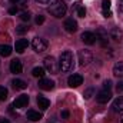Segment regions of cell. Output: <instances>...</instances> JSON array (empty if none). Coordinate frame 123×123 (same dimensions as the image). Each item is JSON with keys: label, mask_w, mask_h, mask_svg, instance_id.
<instances>
[{"label": "cell", "mask_w": 123, "mask_h": 123, "mask_svg": "<svg viewBox=\"0 0 123 123\" xmlns=\"http://www.w3.org/2000/svg\"><path fill=\"white\" fill-rule=\"evenodd\" d=\"M64 29H66V31H69V33H74V31L77 30V23H76V20H73V19H66V22H64Z\"/></svg>", "instance_id": "15"}, {"label": "cell", "mask_w": 123, "mask_h": 123, "mask_svg": "<svg viewBox=\"0 0 123 123\" xmlns=\"http://www.w3.org/2000/svg\"><path fill=\"white\" fill-rule=\"evenodd\" d=\"M109 37L115 42H122L123 40V31L119 27H113L112 30L109 31Z\"/></svg>", "instance_id": "12"}, {"label": "cell", "mask_w": 123, "mask_h": 123, "mask_svg": "<svg viewBox=\"0 0 123 123\" xmlns=\"http://www.w3.org/2000/svg\"><path fill=\"white\" fill-rule=\"evenodd\" d=\"M76 12H77V16H79V17H85V16H86V9H85V6H79V7L76 9Z\"/></svg>", "instance_id": "27"}, {"label": "cell", "mask_w": 123, "mask_h": 123, "mask_svg": "<svg viewBox=\"0 0 123 123\" xmlns=\"http://www.w3.org/2000/svg\"><path fill=\"white\" fill-rule=\"evenodd\" d=\"M39 4H49L50 3V0H36Z\"/></svg>", "instance_id": "35"}, {"label": "cell", "mask_w": 123, "mask_h": 123, "mask_svg": "<svg viewBox=\"0 0 123 123\" xmlns=\"http://www.w3.org/2000/svg\"><path fill=\"white\" fill-rule=\"evenodd\" d=\"M37 106L42 109V110H46V109H49V106H50V100L49 99H46V97H43V96H37Z\"/></svg>", "instance_id": "17"}, {"label": "cell", "mask_w": 123, "mask_h": 123, "mask_svg": "<svg viewBox=\"0 0 123 123\" xmlns=\"http://www.w3.org/2000/svg\"><path fill=\"white\" fill-rule=\"evenodd\" d=\"M27 4H29V1H27V0H20V1L17 3V7H20V9H26V7H27Z\"/></svg>", "instance_id": "29"}, {"label": "cell", "mask_w": 123, "mask_h": 123, "mask_svg": "<svg viewBox=\"0 0 123 123\" xmlns=\"http://www.w3.org/2000/svg\"><path fill=\"white\" fill-rule=\"evenodd\" d=\"M120 10H122V12H123V4H122V6H120Z\"/></svg>", "instance_id": "39"}, {"label": "cell", "mask_w": 123, "mask_h": 123, "mask_svg": "<svg viewBox=\"0 0 123 123\" xmlns=\"http://www.w3.org/2000/svg\"><path fill=\"white\" fill-rule=\"evenodd\" d=\"M0 123H10V120L6 117H0Z\"/></svg>", "instance_id": "36"}, {"label": "cell", "mask_w": 123, "mask_h": 123, "mask_svg": "<svg viewBox=\"0 0 123 123\" xmlns=\"http://www.w3.org/2000/svg\"><path fill=\"white\" fill-rule=\"evenodd\" d=\"M82 42L85 44H94L96 43V36L92 31H83L82 33Z\"/></svg>", "instance_id": "11"}, {"label": "cell", "mask_w": 123, "mask_h": 123, "mask_svg": "<svg viewBox=\"0 0 123 123\" xmlns=\"http://www.w3.org/2000/svg\"><path fill=\"white\" fill-rule=\"evenodd\" d=\"M7 94H9L7 89L4 86H0V102H4L7 99Z\"/></svg>", "instance_id": "24"}, {"label": "cell", "mask_w": 123, "mask_h": 123, "mask_svg": "<svg viewBox=\"0 0 123 123\" xmlns=\"http://www.w3.org/2000/svg\"><path fill=\"white\" fill-rule=\"evenodd\" d=\"M43 23H44V16L39 14V16L36 17V25H43Z\"/></svg>", "instance_id": "30"}, {"label": "cell", "mask_w": 123, "mask_h": 123, "mask_svg": "<svg viewBox=\"0 0 123 123\" xmlns=\"http://www.w3.org/2000/svg\"><path fill=\"white\" fill-rule=\"evenodd\" d=\"M44 72H46L44 67H34V69L31 70V74H33L34 77H40V79H42V77H44Z\"/></svg>", "instance_id": "23"}, {"label": "cell", "mask_w": 123, "mask_h": 123, "mask_svg": "<svg viewBox=\"0 0 123 123\" xmlns=\"http://www.w3.org/2000/svg\"><path fill=\"white\" fill-rule=\"evenodd\" d=\"M49 12H50L55 17L60 19V17H63V16L66 14V12H67V6H66V3H64L63 0H55V1L50 4Z\"/></svg>", "instance_id": "2"}, {"label": "cell", "mask_w": 123, "mask_h": 123, "mask_svg": "<svg viewBox=\"0 0 123 123\" xmlns=\"http://www.w3.org/2000/svg\"><path fill=\"white\" fill-rule=\"evenodd\" d=\"M116 90H117V93L123 92V82H119V83L116 85Z\"/></svg>", "instance_id": "33"}, {"label": "cell", "mask_w": 123, "mask_h": 123, "mask_svg": "<svg viewBox=\"0 0 123 123\" xmlns=\"http://www.w3.org/2000/svg\"><path fill=\"white\" fill-rule=\"evenodd\" d=\"M31 47H33L34 52L42 53V52H44V50L47 49V40H44V39H42V37H34V39L31 40Z\"/></svg>", "instance_id": "4"}, {"label": "cell", "mask_w": 123, "mask_h": 123, "mask_svg": "<svg viewBox=\"0 0 123 123\" xmlns=\"http://www.w3.org/2000/svg\"><path fill=\"white\" fill-rule=\"evenodd\" d=\"M102 9H103V16L105 17H110L112 12H110V0H103L102 1Z\"/></svg>", "instance_id": "19"}, {"label": "cell", "mask_w": 123, "mask_h": 123, "mask_svg": "<svg viewBox=\"0 0 123 123\" xmlns=\"http://www.w3.org/2000/svg\"><path fill=\"white\" fill-rule=\"evenodd\" d=\"M17 12H19V7H17V6H14V7H10V9H9V13H10V14H16Z\"/></svg>", "instance_id": "32"}, {"label": "cell", "mask_w": 123, "mask_h": 123, "mask_svg": "<svg viewBox=\"0 0 123 123\" xmlns=\"http://www.w3.org/2000/svg\"><path fill=\"white\" fill-rule=\"evenodd\" d=\"M112 110L116 112V113L123 112V97H117V99L113 102V105H112Z\"/></svg>", "instance_id": "18"}, {"label": "cell", "mask_w": 123, "mask_h": 123, "mask_svg": "<svg viewBox=\"0 0 123 123\" xmlns=\"http://www.w3.org/2000/svg\"><path fill=\"white\" fill-rule=\"evenodd\" d=\"M27 30H29V27L25 26V25H20V26H17V29H16L17 34H25V33H27Z\"/></svg>", "instance_id": "26"}, {"label": "cell", "mask_w": 123, "mask_h": 123, "mask_svg": "<svg viewBox=\"0 0 123 123\" xmlns=\"http://www.w3.org/2000/svg\"><path fill=\"white\" fill-rule=\"evenodd\" d=\"M39 87L42 90H52L55 87V82L50 80V79H46V77H42L39 80Z\"/></svg>", "instance_id": "10"}, {"label": "cell", "mask_w": 123, "mask_h": 123, "mask_svg": "<svg viewBox=\"0 0 123 123\" xmlns=\"http://www.w3.org/2000/svg\"><path fill=\"white\" fill-rule=\"evenodd\" d=\"M119 120H120V123H123V115L120 116V119H119Z\"/></svg>", "instance_id": "38"}, {"label": "cell", "mask_w": 123, "mask_h": 123, "mask_svg": "<svg viewBox=\"0 0 123 123\" xmlns=\"http://www.w3.org/2000/svg\"><path fill=\"white\" fill-rule=\"evenodd\" d=\"M69 116H70L69 110H62V117L63 119H69Z\"/></svg>", "instance_id": "34"}, {"label": "cell", "mask_w": 123, "mask_h": 123, "mask_svg": "<svg viewBox=\"0 0 123 123\" xmlns=\"http://www.w3.org/2000/svg\"><path fill=\"white\" fill-rule=\"evenodd\" d=\"M77 59H79V64H80V66H87V64L93 60V55L89 50H79Z\"/></svg>", "instance_id": "5"}, {"label": "cell", "mask_w": 123, "mask_h": 123, "mask_svg": "<svg viewBox=\"0 0 123 123\" xmlns=\"http://www.w3.org/2000/svg\"><path fill=\"white\" fill-rule=\"evenodd\" d=\"M110 99H112V93H110V90H102V92L97 93V96H96V100H97V103H100V105L107 103Z\"/></svg>", "instance_id": "9"}, {"label": "cell", "mask_w": 123, "mask_h": 123, "mask_svg": "<svg viewBox=\"0 0 123 123\" xmlns=\"http://www.w3.org/2000/svg\"><path fill=\"white\" fill-rule=\"evenodd\" d=\"M20 19H22L23 22H29V20L31 19V16H30V13H29V12H22Z\"/></svg>", "instance_id": "28"}, {"label": "cell", "mask_w": 123, "mask_h": 123, "mask_svg": "<svg viewBox=\"0 0 123 123\" xmlns=\"http://www.w3.org/2000/svg\"><path fill=\"white\" fill-rule=\"evenodd\" d=\"M110 87H112V82L110 80H106L103 83V90H110Z\"/></svg>", "instance_id": "31"}, {"label": "cell", "mask_w": 123, "mask_h": 123, "mask_svg": "<svg viewBox=\"0 0 123 123\" xmlns=\"http://www.w3.org/2000/svg\"><path fill=\"white\" fill-rule=\"evenodd\" d=\"M27 46H29V42H27L26 39H19V40L16 42V44H14V50H16L17 53H23V52L27 49Z\"/></svg>", "instance_id": "14"}, {"label": "cell", "mask_w": 123, "mask_h": 123, "mask_svg": "<svg viewBox=\"0 0 123 123\" xmlns=\"http://www.w3.org/2000/svg\"><path fill=\"white\" fill-rule=\"evenodd\" d=\"M82 83H83V76H82V74H77V73L72 74V76L67 79V85H69L70 87H77V86H80Z\"/></svg>", "instance_id": "7"}, {"label": "cell", "mask_w": 123, "mask_h": 123, "mask_svg": "<svg viewBox=\"0 0 123 123\" xmlns=\"http://www.w3.org/2000/svg\"><path fill=\"white\" fill-rule=\"evenodd\" d=\"M12 86L16 89V90H25L27 87V83L22 79H13L12 80Z\"/></svg>", "instance_id": "16"}, {"label": "cell", "mask_w": 123, "mask_h": 123, "mask_svg": "<svg viewBox=\"0 0 123 123\" xmlns=\"http://www.w3.org/2000/svg\"><path fill=\"white\" fill-rule=\"evenodd\" d=\"M27 103H29V96H27V94H20V96H17V97L14 99L13 106L17 107V109H22V107H26Z\"/></svg>", "instance_id": "8"}, {"label": "cell", "mask_w": 123, "mask_h": 123, "mask_svg": "<svg viewBox=\"0 0 123 123\" xmlns=\"http://www.w3.org/2000/svg\"><path fill=\"white\" fill-rule=\"evenodd\" d=\"M113 74L116 77H123V62H117L113 66Z\"/></svg>", "instance_id": "20"}, {"label": "cell", "mask_w": 123, "mask_h": 123, "mask_svg": "<svg viewBox=\"0 0 123 123\" xmlns=\"http://www.w3.org/2000/svg\"><path fill=\"white\" fill-rule=\"evenodd\" d=\"M22 70H23V66H22V62L19 59H14V60L10 62V72L12 73L19 74V73H22Z\"/></svg>", "instance_id": "13"}, {"label": "cell", "mask_w": 123, "mask_h": 123, "mask_svg": "<svg viewBox=\"0 0 123 123\" xmlns=\"http://www.w3.org/2000/svg\"><path fill=\"white\" fill-rule=\"evenodd\" d=\"M73 67V53L66 50L60 55V59H59V69L62 72H70Z\"/></svg>", "instance_id": "1"}, {"label": "cell", "mask_w": 123, "mask_h": 123, "mask_svg": "<svg viewBox=\"0 0 123 123\" xmlns=\"http://www.w3.org/2000/svg\"><path fill=\"white\" fill-rule=\"evenodd\" d=\"M93 94H94V89H93V87H89V89H86V90H85V93H83V96H85V99H86V100L92 99Z\"/></svg>", "instance_id": "25"}, {"label": "cell", "mask_w": 123, "mask_h": 123, "mask_svg": "<svg viewBox=\"0 0 123 123\" xmlns=\"http://www.w3.org/2000/svg\"><path fill=\"white\" fill-rule=\"evenodd\" d=\"M12 52H13V49H12L9 44H0V56L7 57V56L12 55Z\"/></svg>", "instance_id": "22"}, {"label": "cell", "mask_w": 123, "mask_h": 123, "mask_svg": "<svg viewBox=\"0 0 123 123\" xmlns=\"http://www.w3.org/2000/svg\"><path fill=\"white\" fill-rule=\"evenodd\" d=\"M27 119L30 122H39L42 119V115L36 110H27Z\"/></svg>", "instance_id": "21"}, {"label": "cell", "mask_w": 123, "mask_h": 123, "mask_svg": "<svg viewBox=\"0 0 123 123\" xmlns=\"http://www.w3.org/2000/svg\"><path fill=\"white\" fill-rule=\"evenodd\" d=\"M43 66H44V70H47V72L52 73V74H56L57 70H59L57 63L55 60V57H52V56H49V57H46V59L43 60Z\"/></svg>", "instance_id": "3"}, {"label": "cell", "mask_w": 123, "mask_h": 123, "mask_svg": "<svg viewBox=\"0 0 123 123\" xmlns=\"http://www.w3.org/2000/svg\"><path fill=\"white\" fill-rule=\"evenodd\" d=\"M10 1H12V3H13V4H17V3H19V1H20V0H10Z\"/></svg>", "instance_id": "37"}, {"label": "cell", "mask_w": 123, "mask_h": 123, "mask_svg": "<svg viewBox=\"0 0 123 123\" xmlns=\"http://www.w3.org/2000/svg\"><path fill=\"white\" fill-rule=\"evenodd\" d=\"M94 36H96V40L100 43L102 47H106V46L109 44V39H107L109 36H107V31L105 30V29L99 27V29L96 30V34H94Z\"/></svg>", "instance_id": "6"}]
</instances>
